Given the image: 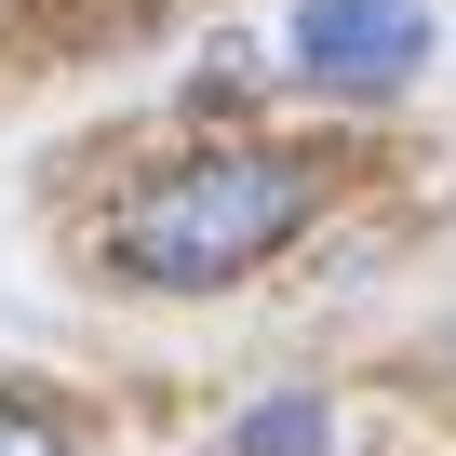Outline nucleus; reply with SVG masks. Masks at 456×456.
<instances>
[{
	"label": "nucleus",
	"instance_id": "f03ea898",
	"mask_svg": "<svg viewBox=\"0 0 456 456\" xmlns=\"http://www.w3.org/2000/svg\"><path fill=\"white\" fill-rule=\"evenodd\" d=\"M296 68L322 94H389L429 68V0H296Z\"/></svg>",
	"mask_w": 456,
	"mask_h": 456
},
{
	"label": "nucleus",
	"instance_id": "20e7f679",
	"mask_svg": "<svg viewBox=\"0 0 456 456\" xmlns=\"http://www.w3.org/2000/svg\"><path fill=\"white\" fill-rule=\"evenodd\" d=\"M0 456H68V429H54L41 403H0Z\"/></svg>",
	"mask_w": 456,
	"mask_h": 456
},
{
	"label": "nucleus",
	"instance_id": "f257e3e1",
	"mask_svg": "<svg viewBox=\"0 0 456 456\" xmlns=\"http://www.w3.org/2000/svg\"><path fill=\"white\" fill-rule=\"evenodd\" d=\"M322 201V161L309 148H201L175 175H148L121 215H108V256L121 282H161V296H201V282H242L256 256H282Z\"/></svg>",
	"mask_w": 456,
	"mask_h": 456
},
{
	"label": "nucleus",
	"instance_id": "7ed1b4c3",
	"mask_svg": "<svg viewBox=\"0 0 456 456\" xmlns=\"http://www.w3.org/2000/svg\"><path fill=\"white\" fill-rule=\"evenodd\" d=\"M228 456H336V416H322V389H269L242 429H228Z\"/></svg>",
	"mask_w": 456,
	"mask_h": 456
}]
</instances>
